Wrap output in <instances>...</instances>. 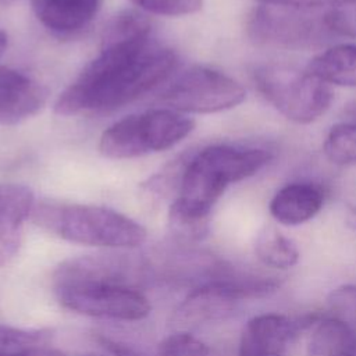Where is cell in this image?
<instances>
[{
  "label": "cell",
  "mask_w": 356,
  "mask_h": 356,
  "mask_svg": "<svg viewBox=\"0 0 356 356\" xmlns=\"http://www.w3.org/2000/svg\"><path fill=\"white\" fill-rule=\"evenodd\" d=\"M175 65V53L152 35L102 42L99 54L58 96L54 111L71 117L117 110L164 82Z\"/></svg>",
  "instance_id": "cell-1"
},
{
  "label": "cell",
  "mask_w": 356,
  "mask_h": 356,
  "mask_svg": "<svg viewBox=\"0 0 356 356\" xmlns=\"http://www.w3.org/2000/svg\"><path fill=\"white\" fill-rule=\"evenodd\" d=\"M273 152L259 146L211 145L195 153L181 170L178 193L168 209L171 234L193 242L207 232L209 216L225 189L260 171Z\"/></svg>",
  "instance_id": "cell-2"
},
{
  "label": "cell",
  "mask_w": 356,
  "mask_h": 356,
  "mask_svg": "<svg viewBox=\"0 0 356 356\" xmlns=\"http://www.w3.org/2000/svg\"><path fill=\"white\" fill-rule=\"evenodd\" d=\"M32 220L74 243L134 249L146 241V229L135 220L107 207L43 200L33 206Z\"/></svg>",
  "instance_id": "cell-3"
},
{
  "label": "cell",
  "mask_w": 356,
  "mask_h": 356,
  "mask_svg": "<svg viewBox=\"0 0 356 356\" xmlns=\"http://www.w3.org/2000/svg\"><path fill=\"white\" fill-rule=\"evenodd\" d=\"M281 282L275 277L235 273L228 266L217 277L193 288L177 307L172 323L179 328L222 320L234 313L238 303L271 295Z\"/></svg>",
  "instance_id": "cell-4"
},
{
  "label": "cell",
  "mask_w": 356,
  "mask_h": 356,
  "mask_svg": "<svg viewBox=\"0 0 356 356\" xmlns=\"http://www.w3.org/2000/svg\"><path fill=\"white\" fill-rule=\"evenodd\" d=\"M193 128V120L170 108L132 114L102 134L99 150L108 159L140 157L179 143Z\"/></svg>",
  "instance_id": "cell-5"
},
{
  "label": "cell",
  "mask_w": 356,
  "mask_h": 356,
  "mask_svg": "<svg viewBox=\"0 0 356 356\" xmlns=\"http://www.w3.org/2000/svg\"><path fill=\"white\" fill-rule=\"evenodd\" d=\"M261 96L285 118L298 124H310L330 108L332 90L330 85L286 64H263L253 72Z\"/></svg>",
  "instance_id": "cell-6"
},
{
  "label": "cell",
  "mask_w": 356,
  "mask_h": 356,
  "mask_svg": "<svg viewBox=\"0 0 356 356\" xmlns=\"http://www.w3.org/2000/svg\"><path fill=\"white\" fill-rule=\"evenodd\" d=\"M325 11L260 4L248 19V35L260 46L309 49L323 44L334 33L325 24Z\"/></svg>",
  "instance_id": "cell-7"
},
{
  "label": "cell",
  "mask_w": 356,
  "mask_h": 356,
  "mask_svg": "<svg viewBox=\"0 0 356 356\" xmlns=\"http://www.w3.org/2000/svg\"><path fill=\"white\" fill-rule=\"evenodd\" d=\"M245 89L217 70L193 65L179 72L161 92L159 100L178 113H217L245 100Z\"/></svg>",
  "instance_id": "cell-8"
},
{
  "label": "cell",
  "mask_w": 356,
  "mask_h": 356,
  "mask_svg": "<svg viewBox=\"0 0 356 356\" xmlns=\"http://www.w3.org/2000/svg\"><path fill=\"white\" fill-rule=\"evenodd\" d=\"M60 305L68 310L122 321H138L150 313V303L139 288L95 281L54 282Z\"/></svg>",
  "instance_id": "cell-9"
},
{
  "label": "cell",
  "mask_w": 356,
  "mask_h": 356,
  "mask_svg": "<svg viewBox=\"0 0 356 356\" xmlns=\"http://www.w3.org/2000/svg\"><path fill=\"white\" fill-rule=\"evenodd\" d=\"M280 313H263L252 317L242 330L238 356H284L298 331L310 324Z\"/></svg>",
  "instance_id": "cell-10"
},
{
  "label": "cell",
  "mask_w": 356,
  "mask_h": 356,
  "mask_svg": "<svg viewBox=\"0 0 356 356\" xmlns=\"http://www.w3.org/2000/svg\"><path fill=\"white\" fill-rule=\"evenodd\" d=\"M47 90L28 75L0 65V124L15 125L38 114L46 104Z\"/></svg>",
  "instance_id": "cell-11"
},
{
  "label": "cell",
  "mask_w": 356,
  "mask_h": 356,
  "mask_svg": "<svg viewBox=\"0 0 356 356\" xmlns=\"http://www.w3.org/2000/svg\"><path fill=\"white\" fill-rule=\"evenodd\" d=\"M324 191L313 182L282 186L270 202V214L280 224L299 225L312 220L323 207Z\"/></svg>",
  "instance_id": "cell-12"
},
{
  "label": "cell",
  "mask_w": 356,
  "mask_h": 356,
  "mask_svg": "<svg viewBox=\"0 0 356 356\" xmlns=\"http://www.w3.org/2000/svg\"><path fill=\"white\" fill-rule=\"evenodd\" d=\"M31 6L43 26L56 33H71L97 15L102 0H31Z\"/></svg>",
  "instance_id": "cell-13"
},
{
  "label": "cell",
  "mask_w": 356,
  "mask_h": 356,
  "mask_svg": "<svg viewBox=\"0 0 356 356\" xmlns=\"http://www.w3.org/2000/svg\"><path fill=\"white\" fill-rule=\"evenodd\" d=\"M306 71L327 85L356 86V44L342 43L313 57Z\"/></svg>",
  "instance_id": "cell-14"
},
{
  "label": "cell",
  "mask_w": 356,
  "mask_h": 356,
  "mask_svg": "<svg viewBox=\"0 0 356 356\" xmlns=\"http://www.w3.org/2000/svg\"><path fill=\"white\" fill-rule=\"evenodd\" d=\"M307 355L356 356V331L334 317L316 321L309 339Z\"/></svg>",
  "instance_id": "cell-15"
},
{
  "label": "cell",
  "mask_w": 356,
  "mask_h": 356,
  "mask_svg": "<svg viewBox=\"0 0 356 356\" xmlns=\"http://www.w3.org/2000/svg\"><path fill=\"white\" fill-rule=\"evenodd\" d=\"M257 259L273 268H291L299 261V249L295 242L274 227H264L254 242Z\"/></svg>",
  "instance_id": "cell-16"
},
{
  "label": "cell",
  "mask_w": 356,
  "mask_h": 356,
  "mask_svg": "<svg viewBox=\"0 0 356 356\" xmlns=\"http://www.w3.org/2000/svg\"><path fill=\"white\" fill-rule=\"evenodd\" d=\"M33 206V193L28 186L0 184V228H22Z\"/></svg>",
  "instance_id": "cell-17"
},
{
  "label": "cell",
  "mask_w": 356,
  "mask_h": 356,
  "mask_svg": "<svg viewBox=\"0 0 356 356\" xmlns=\"http://www.w3.org/2000/svg\"><path fill=\"white\" fill-rule=\"evenodd\" d=\"M323 150L325 157L337 165H356V121L339 122L331 127Z\"/></svg>",
  "instance_id": "cell-18"
},
{
  "label": "cell",
  "mask_w": 356,
  "mask_h": 356,
  "mask_svg": "<svg viewBox=\"0 0 356 356\" xmlns=\"http://www.w3.org/2000/svg\"><path fill=\"white\" fill-rule=\"evenodd\" d=\"M47 335L42 331H28L0 325V356H22L44 346Z\"/></svg>",
  "instance_id": "cell-19"
},
{
  "label": "cell",
  "mask_w": 356,
  "mask_h": 356,
  "mask_svg": "<svg viewBox=\"0 0 356 356\" xmlns=\"http://www.w3.org/2000/svg\"><path fill=\"white\" fill-rule=\"evenodd\" d=\"M157 356H213L211 349L186 331L167 337L156 346Z\"/></svg>",
  "instance_id": "cell-20"
},
{
  "label": "cell",
  "mask_w": 356,
  "mask_h": 356,
  "mask_svg": "<svg viewBox=\"0 0 356 356\" xmlns=\"http://www.w3.org/2000/svg\"><path fill=\"white\" fill-rule=\"evenodd\" d=\"M330 317H334L356 331V285L335 288L328 296Z\"/></svg>",
  "instance_id": "cell-21"
},
{
  "label": "cell",
  "mask_w": 356,
  "mask_h": 356,
  "mask_svg": "<svg viewBox=\"0 0 356 356\" xmlns=\"http://www.w3.org/2000/svg\"><path fill=\"white\" fill-rule=\"evenodd\" d=\"M139 8L167 17L188 15L199 11L203 6V0H129Z\"/></svg>",
  "instance_id": "cell-22"
},
{
  "label": "cell",
  "mask_w": 356,
  "mask_h": 356,
  "mask_svg": "<svg viewBox=\"0 0 356 356\" xmlns=\"http://www.w3.org/2000/svg\"><path fill=\"white\" fill-rule=\"evenodd\" d=\"M324 18L334 35L356 38V1L325 10Z\"/></svg>",
  "instance_id": "cell-23"
},
{
  "label": "cell",
  "mask_w": 356,
  "mask_h": 356,
  "mask_svg": "<svg viewBox=\"0 0 356 356\" xmlns=\"http://www.w3.org/2000/svg\"><path fill=\"white\" fill-rule=\"evenodd\" d=\"M99 342L114 356H157V350L145 348L136 342H131L127 339L111 338V337H100Z\"/></svg>",
  "instance_id": "cell-24"
},
{
  "label": "cell",
  "mask_w": 356,
  "mask_h": 356,
  "mask_svg": "<svg viewBox=\"0 0 356 356\" xmlns=\"http://www.w3.org/2000/svg\"><path fill=\"white\" fill-rule=\"evenodd\" d=\"M22 228H0V267L7 264L18 252Z\"/></svg>",
  "instance_id": "cell-25"
},
{
  "label": "cell",
  "mask_w": 356,
  "mask_h": 356,
  "mask_svg": "<svg viewBox=\"0 0 356 356\" xmlns=\"http://www.w3.org/2000/svg\"><path fill=\"white\" fill-rule=\"evenodd\" d=\"M260 4H271V6H285V7H296V8H313L320 10L324 7H338L343 4L353 3L356 0H257Z\"/></svg>",
  "instance_id": "cell-26"
},
{
  "label": "cell",
  "mask_w": 356,
  "mask_h": 356,
  "mask_svg": "<svg viewBox=\"0 0 356 356\" xmlns=\"http://www.w3.org/2000/svg\"><path fill=\"white\" fill-rule=\"evenodd\" d=\"M22 356H65L64 353L58 352V350H54V349H47L46 346H40L38 349H33Z\"/></svg>",
  "instance_id": "cell-27"
},
{
  "label": "cell",
  "mask_w": 356,
  "mask_h": 356,
  "mask_svg": "<svg viewBox=\"0 0 356 356\" xmlns=\"http://www.w3.org/2000/svg\"><path fill=\"white\" fill-rule=\"evenodd\" d=\"M7 46H8V38H7V33L4 31L0 29V57L4 54V51L7 50Z\"/></svg>",
  "instance_id": "cell-28"
},
{
  "label": "cell",
  "mask_w": 356,
  "mask_h": 356,
  "mask_svg": "<svg viewBox=\"0 0 356 356\" xmlns=\"http://www.w3.org/2000/svg\"><path fill=\"white\" fill-rule=\"evenodd\" d=\"M343 113H345L346 115H349V117H352V118L356 120V99L352 100V102L345 107Z\"/></svg>",
  "instance_id": "cell-29"
},
{
  "label": "cell",
  "mask_w": 356,
  "mask_h": 356,
  "mask_svg": "<svg viewBox=\"0 0 356 356\" xmlns=\"http://www.w3.org/2000/svg\"><path fill=\"white\" fill-rule=\"evenodd\" d=\"M86 356H100V355H86Z\"/></svg>",
  "instance_id": "cell-30"
}]
</instances>
